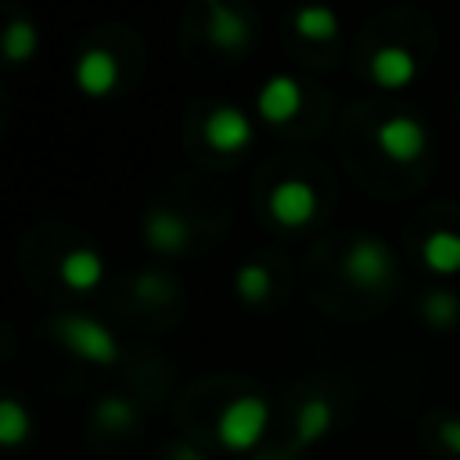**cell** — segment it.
Listing matches in <instances>:
<instances>
[{
  "label": "cell",
  "instance_id": "obj_13",
  "mask_svg": "<svg viewBox=\"0 0 460 460\" xmlns=\"http://www.w3.org/2000/svg\"><path fill=\"white\" fill-rule=\"evenodd\" d=\"M420 259H424V266H428L431 273H438V277L456 273V270H460V234H453V230H435V234H428L424 244H420Z\"/></svg>",
  "mask_w": 460,
  "mask_h": 460
},
{
  "label": "cell",
  "instance_id": "obj_4",
  "mask_svg": "<svg viewBox=\"0 0 460 460\" xmlns=\"http://www.w3.org/2000/svg\"><path fill=\"white\" fill-rule=\"evenodd\" d=\"M374 144H377V151H381L385 158L406 165V162H417V158L424 155L428 133H424V126H420L417 119H410V115H392V119H385V122L374 126Z\"/></svg>",
  "mask_w": 460,
  "mask_h": 460
},
{
  "label": "cell",
  "instance_id": "obj_21",
  "mask_svg": "<svg viewBox=\"0 0 460 460\" xmlns=\"http://www.w3.org/2000/svg\"><path fill=\"white\" fill-rule=\"evenodd\" d=\"M133 291H137V298H144V302H165V298H169V280L158 277V273H140V277L133 280Z\"/></svg>",
  "mask_w": 460,
  "mask_h": 460
},
{
  "label": "cell",
  "instance_id": "obj_9",
  "mask_svg": "<svg viewBox=\"0 0 460 460\" xmlns=\"http://www.w3.org/2000/svg\"><path fill=\"white\" fill-rule=\"evenodd\" d=\"M119 83V61L104 47H86L75 61V86L86 97H104Z\"/></svg>",
  "mask_w": 460,
  "mask_h": 460
},
{
  "label": "cell",
  "instance_id": "obj_6",
  "mask_svg": "<svg viewBox=\"0 0 460 460\" xmlns=\"http://www.w3.org/2000/svg\"><path fill=\"white\" fill-rule=\"evenodd\" d=\"M266 205H270V216H273L280 226H302V223H309L313 212H316V194H313V187H309L305 180H280V183L270 190Z\"/></svg>",
  "mask_w": 460,
  "mask_h": 460
},
{
  "label": "cell",
  "instance_id": "obj_20",
  "mask_svg": "<svg viewBox=\"0 0 460 460\" xmlns=\"http://www.w3.org/2000/svg\"><path fill=\"white\" fill-rule=\"evenodd\" d=\"M93 420H97L104 431H129V428L137 424V410H133L122 395H108V399L97 402Z\"/></svg>",
  "mask_w": 460,
  "mask_h": 460
},
{
  "label": "cell",
  "instance_id": "obj_19",
  "mask_svg": "<svg viewBox=\"0 0 460 460\" xmlns=\"http://www.w3.org/2000/svg\"><path fill=\"white\" fill-rule=\"evenodd\" d=\"M234 288H237V295L244 298V302H252V305H259V302H266L270 298V273H266V266H259V262H244L241 270H237V277H234Z\"/></svg>",
  "mask_w": 460,
  "mask_h": 460
},
{
  "label": "cell",
  "instance_id": "obj_22",
  "mask_svg": "<svg viewBox=\"0 0 460 460\" xmlns=\"http://www.w3.org/2000/svg\"><path fill=\"white\" fill-rule=\"evenodd\" d=\"M438 442H442L449 453L460 456V417H446V420L438 424Z\"/></svg>",
  "mask_w": 460,
  "mask_h": 460
},
{
  "label": "cell",
  "instance_id": "obj_11",
  "mask_svg": "<svg viewBox=\"0 0 460 460\" xmlns=\"http://www.w3.org/2000/svg\"><path fill=\"white\" fill-rule=\"evenodd\" d=\"M144 241L155 252H183V244L190 241V226H187V219L180 212L155 208L144 219Z\"/></svg>",
  "mask_w": 460,
  "mask_h": 460
},
{
  "label": "cell",
  "instance_id": "obj_16",
  "mask_svg": "<svg viewBox=\"0 0 460 460\" xmlns=\"http://www.w3.org/2000/svg\"><path fill=\"white\" fill-rule=\"evenodd\" d=\"M36 25L29 18H11L7 29H4V54L11 65H22L36 54Z\"/></svg>",
  "mask_w": 460,
  "mask_h": 460
},
{
  "label": "cell",
  "instance_id": "obj_1",
  "mask_svg": "<svg viewBox=\"0 0 460 460\" xmlns=\"http://www.w3.org/2000/svg\"><path fill=\"white\" fill-rule=\"evenodd\" d=\"M266 424H270L266 399H259V395H237L234 402H226L219 410V417H216V438L230 453H248L266 435Z\"/></svg>",
  "mask_w": 460,
  "mask_h": 460
},
{
  "label": "cell",
  "instance_id": "obj_12",
  "mask_svg": "<svg viewBox=\"0 0 460 460\" xmlns=\"http://www.w3.org/2000/svg\"><path fill=\"white\" fill-rule=\"evenodd\" d=\"M58 277L72 291H93L104 277V262L93 248H72V252H65V259L58 266Z\"/></svg>",
  "mask_w": 460,
  "mask_h": 460
},
{
  "label": "cell",
  "instance_id": "obj_15",
  "mask_svg": "<svg viewBox=\"0 0 460 460\" xmlns=\"http://www.w3.org/2000/svg\"><path fill=\"white\" fill-rule=\"evenodd\" d=\"M295 32L313 43H327L338 32V14L327 4H302L295 11Z\"/></svg>",
  "mask_w": 460,
  "mask_h": 460
},
{
  "label": "cell",
  "instance_id": "obj_5",
  "mask_svg": "<svg viewBox=\"0 0 460 460\" xmlns=\"http://www.w3.org/2000/svg\"><path fill=\"white\" fill-rule=\"evenodd\" d=\"M298 108H302V83L295 75L277 72L255 93V111H259L262 122H273V126L277 122H288V119L298 115Z\"/></svg>",
  "mask_w": 460,
  "mask_h": 460
},
{
  "label": "cell",
  "instance_id": "obj_17",
  "mask_svg": "<svg viewBox=\"0 0 460 460\" xmlns=\"http://www.w3.org/2000/svg\"><path fill=\"white\" fill-rule=\"evenodd\" d=\"M32 431V420H29V410L18 402V399H4L0 402V442L7 449H18Z\"/></svg>",
  "mask_w": 460,
  "mask_h": 460
},
{
  "label": "cell",
  "instance_id": "obj_8",
  "mask_svg": "<svg viewBox=\"0 0 460 460\" xmlns=\"http://www.w3.org/2000/svg\"><path fill=\"white\" fill-rule=\"evenodd\" d=\"M370 75L385 90H402V86H410L417 79V58L402 43H385L370 58Z\"/></svg>",
  "mask_w": 460,
  "mask_h": 460
},
{
  "label": "cell",
  "instance_id": "obj_10",
  "mask_svg": "<svg viewBox=\"0 0 460 460\" xmlns=\"http://www.w3.org/2000/svg\"><path fill=\"white\" fill-rule=\"evenodd\" d=\"M205 36H208L216 47H223V50H241V47L252 40V29H248V22H244L234 7H226L223 0H208Z\"/></svg>",
  "mask_w": 460,
  "mask_h": 460
},
{
  "label": "cell",
  "instance_id": "obj_2",
  "mask_svg": "<svg viewBox=\"0 0 460 460\" xmlns=\"http://www.w3.org/2000/svg\"><path fill=\"white\" fill-rule=\"evenodd\" d=\"M50 331H54V338H58L72 356H79V359H86V363L111 367V363L119 359V341H115V334H111L101 320H93V316L68 313V316L54 320Z\"/></svg>",
  "mask_w": 460,
  "mask_h": 460
},
{
  "label": "cell",
  "instance_id": "obj_3",
  "mask_svg": "<svg viewBox=\"0 0 460 460\" xmlns=\"http://www.w3.org/2000/svg\"><path fill=\"white\" fill-rule=\"evenodd\" d=\"M392 266H395L392 262V252L377 237H356L345 248V259H341V273L356 288H381L392 277Z\"/></svg>",
  "mask_w": 460,
  "mask_h": 460
},
{
  "label": "cell",
  "instance_id": "obj_7",
  "mask_svg": "<svg viewBox=\"0 0 460 460\" xmlns=\"http://www.w3.org/2000/svg\"><path fill=\"white\" fill-rule=\"evenodd\" d=\"M205 140L216 151H244L252 140V119L234 104H216L205 115Z\"/></svg>",
  "mask_w": 460,
  "mask_h": 460
},
{
  "label": "cell",
  "instance_id": "obj_18",
  "mask_svg": "<svg viewBox=\"0 0 460 460\" xmlns=\"http://www.w3.org/2000/svg\"><path fill=\"white\" fill-rule=\"evenodd\" d=\"M420 316H424L431 327L446 331V327H453V323L460 320V298H456L453 291L435 288V291H428V295L420 298Z\"/></svg>",
  "mask_w": 460,
  "mask_h": 460
},
{
  "label": "cell",
  "instance_id": "obj_14",
  "mask_svg": "<svg viewBox=\"0 0 460 460\" xmlns=\"http://www.w3.org/2000/svg\"><path fill=\"white\" fill-rule=\"evenodd\" d=\"M331 424H334V410H331V402L320 399V395H313V399H305V402L298 406L295 435H298L302 446H313V442H320V438L331 431Z\"/></svg>",
  "mask_w": 460,
  "mask_h": 460
}]
</instances>
